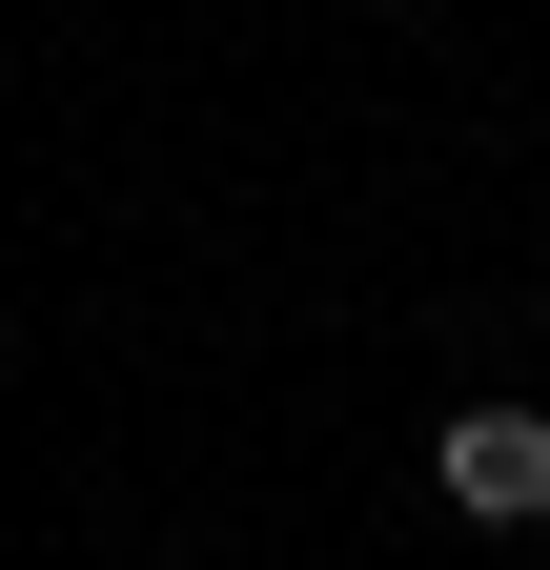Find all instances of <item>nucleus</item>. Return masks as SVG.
Listing matches in <instances>:
<instances>
[{
	"label": "nucleus",
	"mask_w": 550,
	"mask_h": 570,
	"mask_svg": "<svg viewBox=\"0 0 550 570\" xmlns=\"http://www.w3.org/2000/svg\"><path fill=\"white\" fill-rule=\"evenodd\" d=\"M449 510L469 530H530L550 510V407H449Z\"/></svg>",
	"instance_id": "1"
}]
</instances>
